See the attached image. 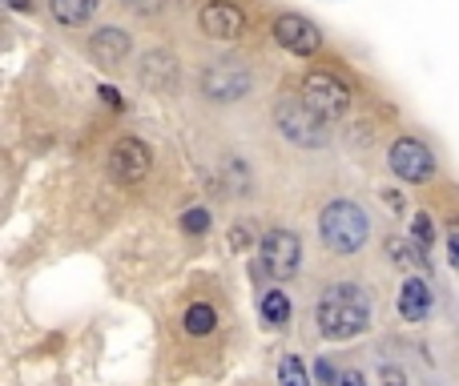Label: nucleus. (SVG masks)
<instances>
[{"label":"nucleus","instance_id":"f257e3e1","mask_svg":"<svg viewBox=\"0 0 459 386\" xmlns=\"http://www.w3.org/2000/svg\"><path fill=\"white\" fill-rule=\"evenodd\" d=\"M315 322H318V334L331 342H347L355 334H363L371 326V306H367V294L359 286L342 282V286H331L326 298L318 302L315 310Z\"/></svg>","mask_w":459,"mask_h":386},{"label":"nucleus","instance_id":"f03ea898","mask_svg":"<svg viewBox=\"0 0 459 386\" xmlns=\"http://www.w3.org/2000/svg\"><path fill=\"white\" fill-rule=\"evenodd\" d=\"M318 234H323V245L331 253H355V250L367 245L371 218H367V210L359 202L339 197V202H331L323 210V218H318Z\"/></svg>","mask_w":459,"mask_h":386},{"label":"nucleus","instance_id":"7ed1b4c3","mask_svg":"<svg viewBox=\"0 0 459 386\" xmlns=\"http://www.w3.org/2000/svg\"><path fill=\"white\" fill-rule=\"evenodd\" d=\"M274 121H278V129H282L286 142L302 145V150H323V145L331 142V133H326V117H318L302 97H282V101L274 105Z\"/></svg>","mask_w":459,"mask_h":386},{"label":"nucleus","instance_id":"20e7f679","mask_svg":"<svg viewBox=\"0 0 459 386\" xmlns=\"http://www.w3.org/2000/svg\"><path fill=\"white\" fill-rule=\"evenodd\" d=\"M302 101L318 113V117H342L351 109V89L342 85L334 73H307L302 81Z\"/></svg>","mask_w":459,"mask_h":386},{"label":"nucleus","instance_id":"39448f33","mask_svg":"<svg viewBox=\"0 0 459 386\" xmlns=\"http://www.w3.org/2000/svg\"><path fill=\"white\" fill-rule=\"evenodd\" d=\"M302 262V242L294 229H270L262 237V266L274 278H290Z\"/></svg>","mask_w":459,"mask_h":386},{"label":"nucleus","instance_id":"423d86ee","mask_svg":"<svg viewBox=\"0 0 459 386\" xmlns=\"http://www.w3.org/2000/svg\"><path fill=\"white\" fill-rule=\"evenodd\" d=\"M391 169H395V177L420 185L436 174V158H431V150L420 137H399V142L391 145Z\"/></svg>","mask_w":459,"mask_h":386},{"label":"nucleus","instance_id":"0eeeda50","mask_svg":"<svg viewBox=\"0 0 459 386\" xmlns=\"http://www.w3.org/2000/svg\"><path fill=\"white\" fill-rule=\"evenodd\" d=\"M150 166H153V153L145 150L137 137H121L109 150V174H113V182H121V185L142 182V177L150 174Z\"/></svg>","mask_w":459,"mask_h":386},{"label":"nucleus","instance_id":"6e6552de","mask_svg":"<svg viewBox=\"0 0 459 386\" xmlns=\"http://www.w3.org/2000/svg\"><path fill=\"white\" fill-rule=\"evenodd\" d=\"M274 37L282 48H290L294 56H310L318 53V45H323V32H318L315 21H307V16L299 13H282L274 21Z\"/></svg>","mask_w":459,"mask_h":386},{"label":"nucleus","instance_id":"1a4fd4ad","mask_svg":"<svg viewBox=\"0 0 459 386\" xmlns=\"http://www.w3.org/2000/svg\"><path fill=\"white\" fill-rule=\"evenodd\" d=\"M202 93L210 101H238V97L250 93V73L242 64H210L202 73Z\"/></svg>","mask_w":459,"mask_h":386},{"label":"nucleus","instance_id":"9d476101","mask_svg":"<svg viewBox=\"0 0 459 386\" xmlns=\"http://www.w3.org/2000/svg\"><path fill=\"white\" fill-rule=\"evenodd\" d=\"M198 21H202V32H206L210 40H238L246 29L242 8L230 4V0H210V4H202Z\"/></svg>","mask_w":459,"mask_h":386},{"label":"nucleus","instance_id":"9b49d317","mask_svg":"<svg viewBox=\"0 0 459 386\" xmlns=\"http://www.w3.org/2000/svg\"><path fill=\"white\" fill-rule=\"evenodd\" d=\"M142 81L145 89H153V93H174L178 89V64L169 53H150L142 61Z\"/></svg>","mask_w":459,"mask_h":386},{"label":"nucleus","instance_id":"f8f14e48","mask_svg":"<svg viewBox=\"0 0 459 386\" xmlns=\"http://www.w3.org/2000/svg\"><path fill=\"white\" fill-rule=\"evenodd\" d=\"M399 314H403L407 322H423V318L431 314V286L423 282V278H411V282L403 286V294H399Z\"/></svg>","mask_w":459,"mask_h":386},{"label":"nucleus","instance_id":"ddd939ff","mask_svg":"<svg viewBox=\"0 0 459 386\" xmlns=\"http://www.w3.org/2000/svg\"><path fill=\"white\" fill-rule=\"evenodd\" d=\"M93 56L101 64H121L129 56V32L121 29H101L93 37Z\"/></svg>","mask_w":459,"mask_h":386},{"label":"nucleus","instance_id":"4468645a","mask_svg":"<svg viewBox=\"0 0 459 386\" xmlns=\"http://www.w3.org/2000/svg\"><path fill=\"white\" fill-rule=\"evenodd\" d=\"M48 8H53V16L61 24L77 29V24H85L97 13V0H48Z\"/></svg>","mask_w":459,"mask_h":386},{"label":"nucleus","instance_id":"2eb2a0df","mask_svg":"<svg viewBox=\"0 0 459 386\" xmlns=\"http://www.w3.org/2000/svg\"><path fill=\"white\" fill-rule=\"evenodd\" d=\"M262 314H266L270 326H282L286 318H290V298H286L282 290H270L266 298H262Z\"/></svg>","mask_w":459,"mask_h":386},{"label":"nucleus","instance_id":"dca6fc26","mask_svg":"<svg viewBox=\"0 0 459 386\" xmlns=\"http://www.w3.org/2000/svg\"><path fill=\"white\" fill-rule=\"evenodd\" d=\"M214 322H218V314L206 306V302H198V306L186 310V330L190 334H210L214 330Z\"/></svg>","mask_w":459,"mask_h":386},{"label":"nucleus","instance_id":"f3484780","mask_svg":"<svg viewBox=\"0 0 459 386\" xmlns=\"http://www.w3.org/2000/svg\"><path fill=\"white\" fill-rule=\"evenodd\" d=\"M278 382H282V386H310L307 371H302V363L294 355H286L282 363H278Z\"/></svg>","mask_w":459,"mask_h":386},{"label":"nucleus","instance_id":"a211bd4d","mask_svg":"<svg viewBox=\"0 0 459 386\" xmlns=\"http://www.w3.org/2000/svg\"><path fill=\"white\" fill-rule=\"evenodd\" d=\"M411 237H415V245H420V250H428V245H431L436 229H431V218H428V213H420V218L411 221Z\"/></svg>","mask_w":459,"mask_h":386},{"label":"nucleus","instance_id":"6ab92c4d","mask_svg":"<svg viewBox=\"0 0 459 386\" xmlns=\"http://www.w3.org/2000/svg\"><path fill=\"white\" fill-rule=\"evenodd\" d=\"M387 253L395 258V266H415V262H420V258L411 253V245L399 242V237H387Z\"/></svg>","mask_w":459,"mask_h":386},{"label":"nucleus","instance_id":"aec40b11","mask_svg":"<svg viewBox=\"0 0 459 386\" xmlns=\"http://www.w3.org/2000/svg\"><path fill=\"white\" fill-rule=\"evenodd\" d=\"M182 229H186V234H206V229H210V213L206 210L182 213Z\"/></svg>","mask_w":459,"mask_h":386},{"label":"nucleus","instance_id":"412c9836","mask_svg":"<svg viewBox=\"0 0 459 386\" xmlns=\"http://www.w3.org/2000/svg\"><path fill=\"white\" fill-rule=\"evenodd\" d=\"M379 382H383V386H407V379H403V371H395V366H383Z\"/></svg>","mask_w":459,"mask_h":386},{"label":"nucleus","instance_id":"4be33fe9","mask_svg":"<svg viewBox=\"0 0 459 386\" xmlns=\"http://www.w3.org/2000/svg\"><path fill=\"white\" fill-rule=\"evenodd\" d=\"M101 101L109 105V109H121V97H117V89H109V85L101 89Z\"/></svg>","mask_w":459,"mask_h":386},{"label":"nucleus","instance_id":"5701e85b","mask_svg":"<svg viewBox=\"0 0 459 386\" xmlns=\"http://www.w3.org/2000/svg\"><path fill=\"white\" fill-rule=\"evenodd\" d=\"M447 253H452V262L459 266V226L452 229V237H447Z\"/></svg>","mask_w":459,"mask_h":386},{"label":"nucleus","instance_id":"b1692460","mask_svg":"<svg viewBox=\"0 0 459 386\" xmlns=\"http://www.w3.org/2000/svg\"><path fill=\"white\" fill-rule=\"evenodd\" d=\"M315 374H318V382H334V371H331V363H318V366H315Z\"/></svg>","mask_w":459,"mask_h":386},{"label":"nucleus","instance_id":"393cba45","mask_svg":"<svg viewBox=\"0 0 459 386\" xmlns=\"http://www.w3.org/2000/svg\"><path fill=\"white\" fill-rule=\"evenodd\" d=\"M339 386H363V374H342Z\"/></svg>","mask_w":459,"mask_h":386},{"label":"nucleus","instance_id":"a878e982","mask_svg":"<svg viewBox=\"0 0 459 386\" xmlns=\"http://www.w3.org/2000/svg\"><path fill=\"white\" fill-rule=\"evenodd\" d=\"M8 8H16V13H29L32 0H8Z\"/></svg>","mask_w":459,"mask_h":386}]
</instances>
